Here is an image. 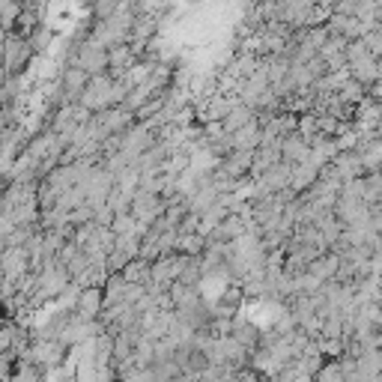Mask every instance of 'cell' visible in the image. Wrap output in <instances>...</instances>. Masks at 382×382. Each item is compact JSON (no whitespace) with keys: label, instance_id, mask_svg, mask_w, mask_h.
Instances as JSON below:
<instances>
[{"label":"cell","instance_id":"obj_1","mask_svg":"<svg viewBox=\"0 0 382 382\" xmlns=\"http://www.w3.org/2000/svg\"><path fill=\"white\" fill-rule=\"evenodd\" d=\"M0 269H4L6 278H18L27 269V251L18 248V245H9L4 251V260H0Z\"/></svg>","mask_w":382,"mask_h":382},{"label":"cell","instance_id":"obj_2","mask_svg":"<svg viewBox=\"0 0 382 382\" xmlns=\"http://www.w3.org/2000/svg\"><path fill=\"white\" fill-rule=\"evenodd\" d=\"M99 302H101V292L96 287H87L81 296H78V311L81 316H93L99 311Z\"/></svg>","mask_w":382,"mask_h":382},{"label":"cell","instance_id":"obj_3","mask_svg":"<svg viewBox=\"0 0 382 382\" xmlns=\"http://www.w3.org/2000/svg\"><path fill=\"white\" fill-rule=\"evenodd\" d=\"M36 379H39V376H36V374L30 371V367H27V371H21L16 379H12V382H36Z\"/></svg>","mask_w":382,"mask_h":382},{"label":"cell","instance_id":"obj_4","mask_svg":"<svg viewBox=\"0 0 382 382\" xmlns=\"http://www.w3.org/2000/svg\"><path fill=\"white\" fill-rule=\"evenodd\" d=\"M0 117H4V113H0Z\"/></svg>","mask_w":382,"mask_h":382}]
</instances>
